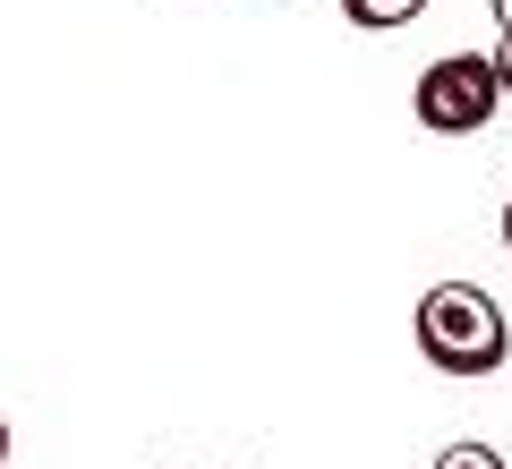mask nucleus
<instances>
[{
    "mask_svg": "<svg viewBox=\"0 0 512 469\" xmlns=\"http://www.w3.org/2000/svg\"><path fill=\"white\" fill-rule=\"evenodd\" d=\"M419 128H436V137H478V128L504 111V94H495V69L487 52H444L436 69L419 77Z\"/></svg>",
    "mask_w": 512,
    "mask_h": 469,
    "instance_id": "2",
    "label": "nucleus"
},
{
    "mask_svg": "<svg viewBox=\"0 0 512 469\" xmlns=\"http://www.w3.org/2000/svg\"><path fill=\"white\" fill-rule=\"evenodd\" d=\"M504 248H512V205H504Z\"/></svg>",
    "mask_w": 512,
    "mask_h": 469,
    "instance_id": "8",
    "label": "nucleus"
},
{
    "mask_svg": "<svg viewBox=\"0 0 512 469\" xmlns=\"http://www.w3.org/2000/svg\"><path fill=\"white\" fill-rule=\"evenodd\" d=\"M0 461H9V418H0Z\"/></svg>",
    "mask_w": 512,
    "mask_h": 469,
    "instance_id": "7",
    "label": "nucleus"
},
{
    "mask_svg": "<svg viewBox=\"0 0 512 469\" xmlns=\"http://www.w3.org/2000/svg\"><path fill=\"white\" fill-rule=\"evenodd\" d=\"M487 9H495V35H512V0H487Z\"/></svg>",
    "mask_w": 512,
    "mask_h": 469,
    "instance_id": "6",
    "label": "nucleus"
},
{
    "mask_svg": "<svg viewBox=\"0 0 512 469\" xmlns=\"http://www.w3.org/2000/svg\"><path fill=\"white\" fill-rule=\"evenodd\" d=\"M427 0H342V18L350 26H367V35H393V26H410Z\"/></svg>",
    "mask_w": 512,
    "mask_h": 469,
    "instance_id": "3",
    "label": "nucleus"
},
{
    "mask_svg": "<svg viewBox=\"0 0 512 469\" xmlns=\"http://www.w3.org/2000/svg\"><path fill=\"white\" fill-rule=\"evenodd\" d=\"M436 469H504V452H495V444H444Z\"/></svg>",
    "mask_w": 512,
    "mask_h": 469,
    "instance_id": "4",
    "label": "nucleus"
},
{
    "mask_svg": "<svg viewBox=\"0 0 512 469\" xmlns=\"http://www.w3.org/2000/svg\"><path fill=\"white\" fill-rule=\"evenodd\" d=\"M487 69H495V94H504V103H512V35L495 43V60H487Z\"/></svg>",
    "mask_w": 512,
    "mask_h": 469,
    "instance_id": "5",
    "label": "nucleus"
},
{
    "mask_svg": "<svg viewBox=\"0 0 512 469\" xmlns=\"http://www.w3.org/2000/svg\"><path fill=\"white\" fill-rule=\"evenodd\" d=\"M419 350H427L436 376L478 384V376H495V367L512 359V325H504V307L478 282H436L419 299Z\"/></svg>",
    "mask_w": 512,
    "mask_h": 469,
    "instance_id": "1",
    "label": "nucleus"
}]
</instances>
